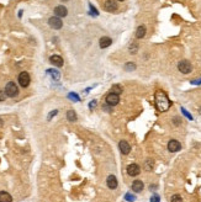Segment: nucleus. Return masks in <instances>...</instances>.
<instances>
[{
	"label": "nucleus",
	"mask_w": 201,
	"mask_h": 202,
	"mask_svg": "<svg viewBox=\"0 0 201 202\" xmlns=\"http://www.w3.org/2000/svg\"><path fill=\"white\" fill-rule=\"evenodd\" d=\"M154 100H156V106H157V108L159 110L160 112L168 111V108H169L170 105H172V102H170L169 98L167 96V94L164 93V91H162V90L156 91Z\"/></svg>",
	"instance_id": "obj_1"
},
{
	"label": "nucleus",
	"mask_w": 201,
	"mask_h": 202,
	"mask_svg": "<svg viewBox=\"0 0 201 202\" xmlns=\"http://www.w3.org/2000/svg\"><path fill=\"white\" fill-rule=\"evenodd\" d=\"M5 93L9 98H15L19 94V88H17V85L14 81H9L5 86Z\"/></svg>",
	"instance_id": "obj_2"
},
{
	"label": "nucleus",
	"mask_w": 201,
	"mask_h": 202,
	"mask_svg": "<svg viewBox=\"0 0 201 202\" xmlns=\"http://www.w3.org/2000/svg\"><path fill=\"white\" fill-rule=\"evenodd\" d=\"M178 69L183 73V74H189L193 70V65L189 61H180L178 64Z\"/></svg>",
	"instance_id": "obj_3"
},
{
	"label": "nucleus",
	"mask_w": 201,
	"mask_h": 202,
	"mask_svg": "<svg viewBox=\"0 0 201 202\" xmlns=\"http://www.w3.org/2000/svg\"><path fill=\"white\" fill-rule=\"evenodd\" d=\"M30 74L27 71H21L20 74H19V84L22 86V88H27L30 85Z\"/></svg>",
	"instance_id": "obj_4"
},
{
	"label": "nucleus",
	"mask_w": 201,
	"mask_h": 202,
	"mask_svg": "<svg viewBox=\"0 0 201 202\" xmlns=\"http://www.w3.org/2000/svg\"><path fill=\"white\" fill-rule=\"evenodd\" d=\"M48 25H49L52 28H54V30H59V28H62L63 22H62V20H61V17L53 16V17H51V19L48 20Z\"/></svg>",
	"instance_id": "obj_5"
},
{
	"label": "nucleus",
	"mask_w": 201,
	"mask_h": 202,
	"mask_svg": "<svg viewBox=\"0 0 201 202\" xmlns=\"http://www.w3.org/2000/svg\"><path fill=\"white\" fill-rule=\"evenodd\" d=\"M141 173V168H139V165L137 164H130L129 167H127V174H129L130 176H137L138 174Z\"/></svg>",
	"instance_id": "obj_6"
},
{
	"label": "nucleus",
	"mask_w": 201,
	"mask_h": 202,
	"mask_svg": "<svg viewBox=\"0 0 201 202\" xmlns=\"http://www.w3.org/2000/svg\"><path fill=\"white\" fill-rule=\"evenodd\" d=\"M119 101H120V96H119L117 94H115V93H111V94H109V95L106 96V104L110 105V106L117 105Z\"/></svg>",
	"instance_id": "obj_7"
},
{
	"label": "nucleus",
	"mask_w": 201,
	"mask_h": 202,
	"mask_svg": "<svg viewBox=\"0 0 201 202\" xmlns=\"http://www.w3.org/2000/svg\"><path fill=\"white\" fill-rule=\"evenodd\" d=\"M104 9L109 12H114L117 10V3L115 2V0H107V2H105L104 4Z\"/></svg>",
	"instance_id": "obj_8"
},
{
	"label": "nucleus",
	"mask_w": 201,
	"mask_h": 202,
	"mask_svg": "<svg viewBox=\"0 0 201 202\" xmlns=\"http://www.w3.org/2000/svg\"><path fill=\"white\" fill-rule=\"evenodd\" d=\"M180 149H181V144H180L176 139L169 141V143H168V151H169V152L174 153V152H178V151H180Z\"/></svg>",
	"instance_id": "obj_9"
},
{
	"label": "nucleus",
	"mask_w": 201,
	"mask_h": 202,
	"mask_svg": "<svg viewBox=\"0 0 201 202\" xmlns=\"http://www.w3.org/2000/svg\"><path fill=\"white\" fill-rule=\"evenodd\" d=\"M119 148H120V151H121L122 154H129L130 151H131V145L129 144V142H127V141H120Z\"/></svg>",
	"instance_id": "obj_10"
},
{
	"label": "nucleus",
	"mask_w": 201,
	"mask_h": 202,
	"mask_svg": "<svg viewBox=\"0 0 201 202\" xmlns=\"http://www.w3.org/2000/svg\"><path fill=\"white\" fill-rule=\"evenodd\" d=\"M54 14H56L57 17H64V16H67L68 10H67L65 6H63V5H58V6H56V9H54Z\"/></svg>",
	"instance_id": "obj_11"
},
{
	"label": "nucleus",
	"mask_w": 201,
	"mask_h": 202,
	"mask_svg": "<svg viewBox=\"0 0 201 202\" xmlns=\"http://www.w3.org/2000/svg\"><path fill=\"white\" fill-rule=\"evenodd\" d=\"M49 62L56 65V67H63V58L61 56H57V54H54V56H52L49 58Z\"/></svg>",
	"instance_id": "obj_12"
},
{
	"label": "nucleus",
	"mask_w": 201,
	"mask_h": 202,
	"mask_svg": "<svg viewBox=\"0 0 201 202\" xmlns=\"http://www.w3.org/2000/svg\"><path fill=\"white\" fill-rule=\"evenodd\" d=\"M106 184H107V186L110 187V189H116L117 187V179L115 175H110L107 177L106 180Z\"/></svg>",
	"instance_id": "obj_13"
},
{
	"label": "nucleus",
	"mask_w": 201,
	"mask_h": 202,
	"mask_svg": "<svg viewBox=\"0 0 201 202\" xmlns=\"http://www.w3.org/2000/svg\"><path fill=\"white\" fill-rule=\"evenodd\" d=\"M132 190L135 192H141L143 190V182L141 180H135L132 184Z\"/></svg>",
	"instance_id": "obj_14"
},
{
	"label": "nucleus",
	"mask_w": 201,
	"mask_h": 202,
	"mask_svg": "<svg viewBox=\"0 0 201 202\" xmlns=\"http://www.w3.org/2000/svg\"><path fill=\"white\" fill-rule=\"evenodd\" d=\"M0 202H12L11 195L8 194L6 191H2L0 192Z\"/></svg>",
	"instance_id": "obj_15"
},
{
	"label": "nucleus",
	"mask_w": 201,
	"mask_h": 202,
	"mask_svg": "<svg viewBox=\"0 0 201 202\" xmlns=\"http://www.w3.org/2000/svg\"><path fill=\"white\" fill-rule=\"evenodd\" d=\"M112 43V40L110 38V37H101L100 38V47L101 48H106V47H109Z\"/></svg>",
	"instance_id": "obj_16"
},
{
	"label": "nucleus",
	"mask_w": 201,
	"mask_h": 202,
	"mask_svg": "<svg viewBox=\"0 0 201 202\" xmlns=\"http://www.w3.org/2000/svg\"><path fill=\"white\" fill-rule=\"evenodd\" d=\"M146 35V27L144 26H138L137 31H136V37L137 38H143Z\"/></svg>",
	"instance_id": "obj_17"
},
{
	"label": "nucleus",
	"mask_w": 201,
	"mask_h": 202,
	"mask_svg": "<svg viewBox=\"0 0 201 202\" xmlns=\"http://www.w3.org/2000/svg\"><path fill=\"white\" fill-rule=\"evenodd\" d=\"M67 118L70 122H74V121H77V114L73 111V110H69V111L67 112Z\"/></svg>",
	"instance_id": "obj_18"
},
{
	"label": "nucleus",
	"mask_w": 201,
	"mask_h": 202,
	"mask_svg": "<svg viewBox=\"0 0 201 202\" xmlns=\"http://www.w3.org/2000/svg\"><path fill=\"white\" fill-rule=\"evenodd\" d=\"M47 73H48L49 75H52V78H53V79H56V80H58V79H59V73H58L57 70L48 69V70H47Z\"/></svg>",
	"instance_id": "obj_19"
},
{
	"label": "nucleus",
	"mask_w": 201,
	"mask_h": 202,
	"mask_svg": "<svg viewBox=\"0 0 201 202\" xmlns=\"http://www.w3.org/2000/svg\"><path fill=\"white\" fill-rule=\"evenodd\" d=\"M111 90H112V93H115V94H117V95H120V94L122 93V88H121L120 85H114Z\"/></svg>",
	"instance_id": "obj_20"
},
{
	"label": "nucleus",
	"mask_w": 201,
	"mask_h": 202,
	"mask_svg": "<svg viewBox=\"0 0 201 202\" xmlns=\"http://www.w3.org/2000/svg\"><path fill=\"white\" fill-rule=\"evenodd\" d=\"M125 69H126L127 71H131V70H135V69H136V65L130 62V63H127V64L125 65Z\"/></svg>",
	"instance_id": "obj_21"
},
{
	"label": "nucleus",
	"mask_w": 201,
	"mask_h": 202,
	"mask_svg": "<svg viewBox=\"0 0 201 202\" xmlns=\"http://www.w3.org/2000/svg\"><path fill=\"white\" fill-rule=\"evenodd\" d=\"M172 202H183V198L180 195H173L172 196Z\"/></svg>",
	"instance_id": "obj_22"
},
{
	"label": "nucleus",
	"mask_w": 201,
	"mask_h": 202,
	"mask_svg": "<svg viewBox=\"0 0 201 202\" xmlns=\"http://www.w3.org/2000/svg\"><path fill=\"white\" fill-rule=\"evenodd\" d=\"M146 168H147V170H152V168H153V160H152V159H148V160H147Z\"/></svg>",
	"instance_id": "obj_23"
},
{
	"label": "nucleus",
	"mask_w": 201,
	"mask_h": 202,
	"mask_svg": "<svg viewBox=\"0 0 201 202\" xmlns=\"http://www.w3.org/2000/svg\"><path fill=\"white\" fill-rule=\"evenodd\" d=\"M125 198H126L127 201H130V202H133V201L136 200L135 196H132L131 194H126V195H125Z\"/></svg>",
	"instance_id": "obj_24"
},
{
	"label": "nucleus",
	"mask_w": 201,
	"mask_h": 202,
	"mask_svg": "<svg viewBox=\"0 0 201 202\" xmlns=\"http://www.w3.org/2000/svg\"><path fill=\"white\" fill-rule=\"evenodd\" d=\"M6 93L5 91H3V90H0V101H5V99H6Z\"/></svg>",
	"instance_id": "obj_25"
},
{
	"label": "nucleus",
	"mask_w": 201,
	"mask_h": 202,
	"mask_svg": "<svg viewBox=\"0 0 201 202\" xmlns=\"http://www.w3.org/2000/svg\"><path fill=\"white\" fill-rule=\"evenodd\" d=\"M68 98H69V99H73V100H75V101H79V96L75 95V94H72V93H70V94L68 95Z\"/></svg>",
	"instance_id": "obj_26"
},
{
	"label": "nucleus",
	"mask_w": 201,
	"mask_h": 202,
	"mask_svg": "<svg viewBox=\"0 0 201 202\" xmlns=\"http://www.w3.org/2000/svg\"><path fill=\"white\" fill-rule=\"evenodd\" d=\"M181 111H183V114H184V115H185V116H186V117H188L189 120H193V116H191V115H190V114H189V112L186 111L185 108H181Z\"/></svg>",
	"instance_id": "obj_27"
},
{
	"label": "nucleus",
	"mask_w": 201,
	"mask_h": 202,
	"mask_svg": "<svg viewBox=\"0 0 201 202\" xmlns=\"http://www.w3.org/2000/svg\"><path fill=\"white\" fill-rule=\"evenodd\" d=\"M159 201H160V198H159L158 195H153L152 198H151V202H159Z\"/></svg>",
	"instance_id": "obj_28"
},
{
	"label": "nucleus",
	"mask_w": 201,
	"mask_h": 202,
	"mask_svg": "<svg viewBox=\"0 0 201 202\" xmlns=\"http://www.w3.org/2000/svg\"><path fill=\"white\" fill-rule=\"evenodd\" d=\"M57 114H58V111H57V110H53V111H52V112L48 115V120H51V118H52L54 115H57Z\"/></svg>",
	"instance_id": "obj_29"
},
{
	"label": "nucleus",
	"mask_w": 201,
	"mask_h": 202,
	"mask_svg": "<svg viewBox=\"0 0 201 202\" xmlns=\"http://www.w3.org/2000/svg\"><path fill=\"white\" fill-rule=\"evenodd\" d=\"M96 106V101L95 100H93V101H91L90 104H89V107H90V110H94V107Z\"/></svg>",
	"instance_id": "obj_30"
},
{
	"label": "nucleus",
	"mask_w": 201,
	"mask_h": 202,
	"mask_svg": "<svg viewBox=\"0 0 201 202\" xmlns=\"http://www.w3.org/2000/svg\"><path fill=\"white\" fill-rule=\"evenodd\" d=\"M90 9H91V11H93L95 15H98V10H96V9H94V8H93V5H91V4H90Z\"/></svg>",
	"instance_id": "obj_31"
},
{
	"label": "nucleus",
	"mask_w": 201,
	"mask_h": 202,
	"mask_svg": "<svg viewBox=\"0 0 201 202\" xmlns=\"http://www.w3.org/2000/svg\"><path fill=\"white\" fill-rule=\"evenodd\" d=\"M2 126H3V120L0 118V127H2Z\"/></svg>",
	"instance_id": "obj_32"
},
{
	"label": "nucleus",
	"mask_w": 201,
	"mask_h": 202,
	"mask_svg": "<svg viewBox=\"0 0 201 202\" xmlns=\"http://www.w3.org/2000/svg\"><path fill=\"white\" fill-rule=\"evenodd\" d=\"M62 2H68V0H62Z\"/></svg>",
	"instance_id": "obj_33"
},
{
	"label": "nucleus",
	"mask_w": 201,
	"mask_h": 202,
	"mask_svg": "<svg viewBox=\"0 0 201 202\" xmlns=\"http://www.w3.org/2000/svg\"><path fill=\"white\" fill-rule=\"evenodd\" d=\"M119 2H123V0H119Z\"/></svg>",
	"instance_id": "obj_34"
}]
</instances>
